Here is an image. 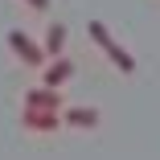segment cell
Here are the masks:
<instances>
[{"label": "cell", "mask_w": 160, "mask_h": 160, "mask_svg": "<svg viewBox=\"0 0 160 160\" xmlns=\"http://www.w3.org/2000/svg\"><path fill=\"white\" fill-rule=\"evenodd\" d=\"M86 37H90L94 45H99L107 58H111V66H115L119 74H136V58L127 53V49H123L115 37H111V29H107L103 21H86Z\"/></svg>", "instance_id": "6da1fadb"}, {"label": "cell", "mask_w": 160, "mask_h": 160, "mask_svg": "<svg viewBox=\"0 0 160 160\" xmlns=\"http://www.w3.org/2000/svg\"><path fill=\"white\" fill-rule=\"evenodd\" d=\"M4 41H8V49H12V58L21 62V66H29V70H41L45 66V45H37L33 37H29L25 33V29H8V33H4Z\"/></svg>", "instance_id": "7a4b0ae2"}, {"label": "cell", "mask_w": 160, "mask_h": 160, "mask_svg": "<svg viewBox=\"0 0 160 160\" xmlns=\"http://www.w3.org/2000/svg\"><path fill=\"white\" fill-rule=\"evenodd\" d=\"M62 123H66L62 111H45V107H25V111H21V127H25V132H37V136L58 132Z\"/></svg>", "instance_id": "3957f363"}, {"label": "cell", "mask_w": 160, "mask_h": 160, "mask_svg": "<svg viewBox=\"0 0 160 160\" xmlns=\"http://www.w3.org/2000/svg\"><path fill=\"white\" fill-rule=\"evenodd\" d=\"M25 107H45V111H62L66 103H62V86H33V90H25Z\"/></svg>", "instance_id": "277c9868"}, {"label": "cell", "mask_w": 160, "mask_h": 160, "mask_svg": "<svg viewBox=\"0 0 160 160\" xmlns=\"http://www.w3.org/2000/svg\"><path fill=\"white\" fill-rule=\"evenodd\" d=\"M70 74H74V66H70V58H66V53L49 58L45 66H41V82H45V86H66Z\"/></svg>", "instance_id": "5b68a950"}, {"label": "cell", "mask_w": 160, "mask_h": 160, "mask_svg": "<svg viewBox=\"0 0 160 160\" xmlns=\"http://www.w3.org/2000/svg\"><path fill=\"white\" fill-rule=\"evenodd\" d=\"M62 119H66V127H82V132H86V127H90V132L99 127V111H94V107H66Z\"/></svg>", "instance_id": "8992f818"}, {"label": "cell", "mask_w": 160, "mask_h": 160, "mask_svg": "<svg viewBox=\"0 0 160 160\" xmlns=\"http://www.w3.org/2000/svg\"><path fill=\"white\" fill-rule=\"evenodd\" d=\"M41 45H45V58H58L62 49H66V25L53 21V25L45 29V41H41Z\"/></svg>", "instance_id": "52a82bcc"}, {"label": "cell", "mask_w": 160, "mask_h": 160, "mask_svg": "<svg viewBox=\"0 0 160 160\" xmlns=\"http://www.w3.org/2000/svg\"><path fill=\"white\" fill-rule=\"evenodd\" d=\"M21 4H25V8H33V12H45V8H49V0H21Z\"/></svg>", "instance_id": "ba28073f"}]
</instances>
